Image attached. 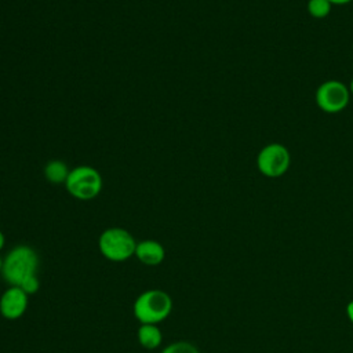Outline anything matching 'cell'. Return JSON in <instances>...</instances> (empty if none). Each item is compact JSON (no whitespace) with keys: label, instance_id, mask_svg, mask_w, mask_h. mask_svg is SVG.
I'll use <instances>...</instances> for the list:
<instances>
[{"label":"cell","instance_id":"obj_18","mask_svg":"<svg viewBox=\"0 0 353 353\" xmlns=\"http://www.w3.org/2000/svg\"><path fill=\"white\" fill-rule=\"evenodd\" d=\"M1 269H3V259L0 258V273H1Z\"/></svg>","mask_w":353,"mask_h":353},{"label":"cell","instance_id":"obj_11","mask_svg":"<svg viewBox=\"0 0 353 353\" xmlns=\"http://www.w3.org/2000/svg\"><path fill=\"white\" fill-rule=\"evenodd\" d=\"M331 3L328 0H309L307 1V11L313 18L321 19L325 18L331 11Z\"/></svg>","mask_w":353,"mask_h":353},{"label":"cell","instance_id":"obj_3","mask_svg":"<svg viewBox=\"0 0 353 353\" xmlns=\"http://www.w3.org/2000/svg\"><path fill=\"white\" fill-rule=\"evenodd\" d=\"M98 247L106 259L112 262H123L135 255L137 243L125 229L109 228L101 233Z\"/></svg>","mask_w":353,"mask_h":353},{"label":"cell","instance_id":"obj_4","mask_svg":"<svg viewBox=\"0 0 353 353\" xmlns=\"http://www.w3.org/2000/svg\"><path fill=\"white\" fill-rule=\"evenodd\" d=\"M65 185L73 197L79 200H91L99 194L102 189V178L95 168L80 165L69 172Z\"/></svg>","mask_w":353,"mask_h":353},{"label":"cell","instance_id":"obj_14","mask_svg":"<svg viewBox=\"0 0 353 353\" xmlns=\"http://www.w3.org/2000/svg\"><path fill=\"white\" fill-rule=\"evenodd\" d=\"M347 316H349V319L353 321V302H350V303L347 305Z\"/></svg>","mask_w":353,"mask_h":353},{"label":"cell","instance_id":"obj_8","mask_svg":"<svg viewBox=\"0 0 353 353\" xmlns=\"http://www.w3.org/2000/svg\"><path fill=\"white\" fill-rule=\"evenodd\" d=\"M135 256L148 266L160 265L165 256L164 247L156 240H142L137 243Z\"/></svg>","mask_w":353,"mask_h":353},{"label":"cell","instance_id":"obj_16","mask_svg":"<svg viewBox=\"0 0 353 353\" xmlns=\"http://www.w3.org/2000/svg\"><path fill=\"white\" fill-rule=\"evenodd\" d=\"M4 241H6V237H4V234L0 232V251H1L3 247H4Z\"/></svg>","mask_w":353,"mask_h":353},{"label":"cell","instance_id":"obj_10","mask_svg":"<svg viewBox=\"0 0 353 353\" xmlns=\"http://www.w3.org/2000/svg\"><path fill=\"white\" fill-rule=\"evenodd\" d=\"M69 170L66 167V164L61 160H51L46 164L44 167V175L46 179L51 183H62L66 182L68 175H69Z\"/></svg>","mask_w":353,"mask_h":353},{"label":"cell","instance_id":"obj_5","mask_svg":"<svg viewBox=\"0 0 353 353\" xmlns=\"http://www.w3.org/2000/svg\"><path fill=\"white\" fill-rule=\"evenodd\" d=\"M291 156L288 149L281 143H269L261 149L256 157V165L262 175L277 178L290 168Z\"/></svg>","mask_w":353,"mask_h":353},{"label":"cell","instance_id":"obj_2","mask_svg":"<svg viewBox=\"0 0 353 353\" xmlns=\"http://www.w3.org/2000/svg\"><path fill=\"white\" fill-rule=\"evenodd\" d=\"M172 310L171 296L161 290H148L134 302L132 312L141 324H159Z\"/></svg>","mask_w":353,"mask_h":353},{"label":"cell","instance_id":"obj_12","mask_svg":"<svg viewBox=\"0 0 353 353\" xmlns=\"http://www.w3.org/2000/svg\"><path fill=\"white\" fill-rule=\"evenodd\" d=\"M161 353H200L194 345L185 341H178L161 350Z\"/></svg>","mask_w":353,"mask_h":353},{"label":"cell","instance_id":"obj_9","mask_svg":"<svg viewBox=\"0 0 353 353\" xmlns=\"http://www.w3.org/2000/svg\"><path fill=\"white\" fill-rule=\"evenodd\" d=\"M163 339L161 331L156 324H141L138 330V341L145 349H156Z\"/></svg>","mask_w":353,"mask_h":353},{"label":"cell","instance_id":"obj_7","mask_svg":"<svg viewBox=\"0 0 353 353\" xmlns=\"http://www.w3.org/2000/svg\"><path fill=\"white\" fill-rule=\"evenodd\" d=\"M28 309V294L19 287H10L0 296V313L7 320L19 319Z\"/></svg>","mask_w":353,"mask_h":353},{"label":"cell","instance_id":"obj_6","mask_svg":"<svg viewBox=\"0 0 353 353\" xmlns=\"http://www.w3.org/2000/svg\"><path fill=\"white\" fill-rule=\"evenodd\" d=\"M316 103L325 113H338L343 110L350 98L349 88L338 80H327L316 90Z\"/></svg>","mask_w":353,"mask_h":353},{"label":"cell","instance_id":"obj_1","mask_svg":"<svg viewBox=\"0 0 353 353\" xmlns=\"http://www.w3.org/2000/svg\"><path fill=\"white\" fill-rule=\"evenodd\" d=\"M37 269V252L29 245H18L12 248L3 261L1 274L11 287H19L26 279L36 276Z\"/></svg>","mask_w":353,"mask_h":353},{"label":"cell","instance_id":"obj_17","mask_svg":"<svg viewBox=\"0 0 353 353\" xmlns=\"http://www.w3.org/2000/svg\"><path fill=\"white\" fill-rule=\"evenodd\" d=\"M349 91H350V94H353V79H352V81H350V87H349Z\"/></svg>","mask_w":353,"mask_h":353},{"label":"cell","instance_id":"obj_13","mask_svg":"<svg viewBox=\"0 0 353 353\" xmlns=\"http://www.w3.org/2000/svg\"><path fill=\"white\" fill-rule=\"evenodd\" d=\"M39 287H40V283H39V280H37L36 276H32V277L26 279V280L19 285V288H22L28 295L37 292V291H39Z\"/></svg>","mask_w":353,"mask_h":353},{"label":"cell","instance_id":"obj_15","mask_svg":"<svg viewBox=\"0 0 353 353\" xmlns=\"http://www.w3.org/2000/svg\"><path fill=\"white\" fill-rule=\"evenodd\" d=\"M331 4H347L350 3L352 0H328Z\"/></svg>","mask_w":353,"mask_h":353}]
</instances>
